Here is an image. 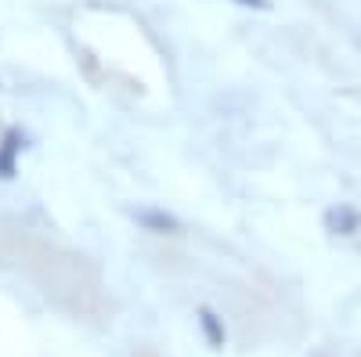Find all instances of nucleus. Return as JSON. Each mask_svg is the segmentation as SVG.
I'll use <instances>...</instances> for the list:
<instances>
[{
  "mask_svg": "<svg viewBox=\"0 0 361 357\" xmlns=\"http://www.w3.org/2000/svg\"><path fill=\"white\" fill-rule=\"evenodd\" d=\"M134 357H163V353H156L152 346H137V350H134Z\"/></svg>",
  "mask_w": 361,
  "mask_h": 357,
  "instance_id": "nucleus-6",
  "label": "nucleus"
},
{
  "mask_svg": "<svg viewBox=\"0 0 361 357\" xmlns=\"http://www.w3.org/2000/svg\"><path fill=\"white\" fill-rule=\"evenodd\" d=\"M199 329H202V336H206V343L214 346V350H221L224 346V321L209 311V307H202L199 311Z\"/></svg>",
  "mask_w": 361,
  "mask_h": 357,
  "instance_id": "nucleus-4",
  "label": "nucleus"
},
{
  "mask_svg": "<svg viewBox=\"0 0 361 357\" xmlns=\"http://www.w3.org/2000/svg\"><path fill=\"white\" fill-rule=\"evenodd\" d=\"M235 4H243V8H253V11H267V8H271V0H235Z\"/></svg>",
  "mask_w": 361,
  "mask_h": 357,
  "instance_id": "nucleus-5",
  "label": "nucleus"
},
{
  "mask_svg": "<svg viewBox=\"0 0 361 357\" xmlns=\"http://www.w3.org/2000/svg\"><path fill=\"white\" fill-rule=\"evenodd\" d=\"M134 220H137L145 231H152V234H180V224H177L166 210H137Z\"/></svg>",
  "mask_w": 361,
  "mask_h": 357,
  "instance_id": "nucleus-3",
  "label": "nucleus"
},
{
  "mask_svg": "<svg viewBox=\"0 0 361 357\" xmlns=\"http://www.w3.org/2000/svg\"><path fill=\"white\" fill-rule=\"evenodd\" d=\"M325 231H333V234H357L361 231V213L354 210V206L340 202V206H333V210H325Z\"/></svg>",
  "mask_w": 361,
  "mask_h": 357,
  "instance_id": "nucleus-1",
  "label": "nucleus"
},
{
  "mask_svg": "<svg viewBox=\"0 0 361 357\" xmlns=\"http://www.w3.org/2000/svg\"><path fill=\"white\" fill-rule=\"evenodd\" d=\"M22 144H25V137L15 127L4 130V137H0V177H4V181H11V177H15V159L22 152Z\"/></svg>",
  "mask_w": 361,
  "mask_h": 357,
  "instance_id": "nucleus-2",
  "label": "nucleus"
}]
</instances>
